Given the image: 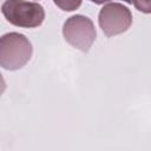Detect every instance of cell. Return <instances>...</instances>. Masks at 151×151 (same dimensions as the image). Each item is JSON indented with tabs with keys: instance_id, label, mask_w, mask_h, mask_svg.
I'll list each match as a JSON object with an SVG mask.
<instances>
[{
	"instance_id": "cell-6",
	"label": "cell",
	"mask_w": 151,
	"mask_h": 151,
	"mask_svg": "<svg viewBox=\"0 0 151 151\" xmlns=\"http://www.w3.org/2000/svg\"><path fill=\"white\" fill-rule=\"evenodd\" d=\"M131 2L139 12L151 14V0H131Z\"/></svg>"
},
{
	"instance_id": "cell-7",
	"label": "cell",
	"mask_w": 151,
	"mask_h": 151,
	"mask_svg": "<svg viewBox=\"0 0 151 151\" xmlns=\"http://www.w3.org/2000/svg\"><path fill=\"white\" fill-rule=\"evenodd\" d=\"M90 1L93 2V4H96V5H103V4L109 2V1H111V0H90Z\"/></svg>"
},
{
	"instance_id": "cell-3",
	"label": "cell",
	"mask_w": 151,
	"mask_h": 151,
	"mask_svg": "<svg viewBox=\"0 0 151 151\" xmlns=\"http://www.w3.org/2000/svg\"><path fill=\"white\" fill-rule=\"evenodd\" d=\"M63 35L71 46L81 52H87L96 40L97 31L88 17L76 14L64 22Z\"/></svg>"
},
{
	"instance_id": "cell-5",
	"label": "cell",
	"mask_w": 151,
	"mask_h": 151,
	"mask_svg": "<svg viewBox=\"0 0 151 151\" xmlns=\"http://www.w3.org/2000/svg\"><path fill=\"white\" fill-rule=\"evenodd\" d=\"M83 0H53V2L65 12H72L80 7Z\"/></svg>"
},
{
	"instance_id": "cell-4",
	"label": "cell",
	"mask_w": 151,
	"mask_h": 151,
	"mask_svg": "<svg viewBox=\"0 0 151 151\" xmlns=\"http://www.w3.org/2000/svg\"><path fill=\"white\" fill-rule=\"evenodd\" d=\"M98 22L106 37H114L126 32L132 25L131 11L119 2L104 5L99 11Z\"/></svg>"
},
{
	"instance_id": "cell-1",
	"label": "cell",
	"mask_w": 151,
	"mask_h": 151,
	"mask_svg": "<svg viewBox=\"0 0 151 151\" xmlns=\"http://www.w3.org/2000/svg\"><path fill=\"white\" fill-rule=\"evenodd\" d=\"M31 41L21 33L9 32L0 38V66L8 71L24 67L32 57Z\"/></svg>"
},
{
	"instance_id": "cell-2",
	"label": "cell",
	"mask_w": 151,
	"mask_h": 151,
	"mask_svg": "<svg viewBox=\"0 0 151 151\" xmlns=\"http://www.w3.org/2000/svg\"><path fill=\"white\" fill-rule=\"evenodd\" d=\"M1 12L9 24L22 28L38 27L45 20L44 7L38 2L26 0H5Z\"/></svg>"
},
{
	"instance_id": "cell-8",
	"label": "cell",
	"mask_w": 151,
	"mask_h": 151,
	"mask_svg": "<svg viewBox=\"0 0 151 151\" xmlns=\"http://www.w3.org/2000/svg\"><path fill=\"white\" fill-rule=\"evenodd\" d=\"M123 1H125L126 4H132V2H131V0H123Z\"/></svg>"
}]
</instances>
